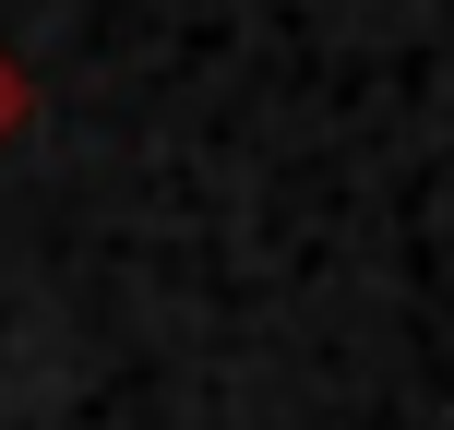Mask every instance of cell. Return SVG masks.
Wrapping results in <instances>:
<instances>
[{
  "label": "cell",
  "instance_id": "cell-1",
  "mask_svg": "<svg viewBox=\"0 0 454 430\" xmlns=\"http://www.w3.org/2000/svg\"><path fill=\"white\" fill-rule=\"evenodd\" d=\"M24 120H36V84H24V60H12V48H0V144H12Z\"/></svg>",
  "mask_w": 454,
  "mask_h": 430
}]
</instances>
